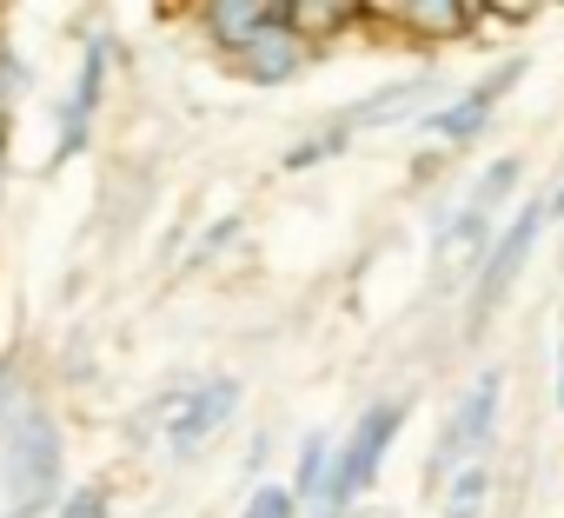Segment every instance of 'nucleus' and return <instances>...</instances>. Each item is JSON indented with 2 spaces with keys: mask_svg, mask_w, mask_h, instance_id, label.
<instances>
[{
  "mask_svg": "<svg viewBox=\"0 0 564 518\" xmlns=\"http://www.w3.org/2000/svg\"><path fill=\"white\" fill-rule=\"evenodd\" d=\"M405 419H412V392H386V399H372V406L339 432L333 472H326L319 498L306 505V518H352V511H359V498L379 485V472H386L392 445L405 439Z\"/></svg>",
  "mask_w": 564,
  "mask_h": 518,
  "instance_id": "2",
  "label": "nucleus"
},
{
  "mask_svg": "<svg viewBox=\"0 0 564 518\" xmlns=\"http://www.w3.org/2000/svg\"><path fill=\"white\" fill-rule=\"evenodd\" d=\"M531 74V61L524 54H498L471 87H458V94H445V107H432L425 120H419V133H425V147H438V153H458V147H471V140H485V127L498 120V107L518 94V80Z\"/></svg>",
  "mask_w": 564,
  "mask_h": 518,
  "instance_id": "5",
  "label": "nucleus"
},
{
  "mask_svg": "<svg viewBox=\"0 0 564 518\" xmlns=\"http://www.w3.org/2000/svg\"><path fill=\"white\" fill-rule=\"evenodd\" d=\"M61 492H67V425L41 392H28L0 432V518H47Z\"/></svg>",
  "mask_w": 564,
  "mask_h": 518,
  "instance_id": "1",
  "label": "nucleus"
},
{
  "mask_svg": "<svg viewBox=\"0 0 564 518\" xmlns=\"http://www.w3.org/2000/svg\"><path fill=\"white\" fill-rule=\"evenodd\" d=\"M239 233H246V219H239V213H226V219H213V226H206V233L193 239V252H186V273H199V267H206V259H213V252H226V246H232Z\"/></svg>",
  "mask_w": 564,
  "mask_h": 518,
  "instance_id": "21",
  "label": "nucleus"
},
{
  "mask_svg": "<svg viewBox=\"0 0 564 518\" xmlns=\"http://www.w3.org/2000/svg\"><path fill=\"white\" fill-rule=\"evenodd\" d=\"M551 399H557V412H564V339H557V379H551Z\"/></svg>",
  "mask_w": 564,
  "mask_h": 518,
  "instance_id": "27",
  "label": "nucleus"
},
{
  "mask_svg": "<svg viewBox=\"0 0 564 518\" xmlns=\"http://www.w3.org/2000/svg\"><path fill=\"white\" fill-rule=\"evenodd\" d=\"M113 34H94L74 61V87L61 94L54 107V147H47V166L61 173L67 160H80L94 147V127H100V107H107V74H113Z\"/></svg>",
  "mask_w": 564,
  "mask_h": 518,
  "instance_id": "6",
  "label": "nucleus"
},
{
  "mask_svg": "<svg viewBox=\"0 0 564 518\" xmlns=\"http://www.w3.org/2000/svg\"><path fill=\"white\" fill-rule=\"evenodd\" d=\"M313 47L300 41V34H286V0H279V21L259 34V41H246L226 67H232V80H246V87H259V94H286L293 80H306L313 74Z\"/></svg>",
  "mask_w": 564,
  "mask_h": 518,
  "instance_id": "9",
  "label": "nucleus"
},
{
  "mask_svg": "<svg viewBox=\"0 0 564 518\" xmlns=\"http://www.w3.org/2000/svg\"><path fill=\"white\" fill-rule=\"evenodd\" d=\"M491 233H498V226H491V219H478V213H465L458 199L432 213V267H438V287L471 280V267L485 259Z\"/></svg>",
  "mask_w": 564,
  "mask_h": 518,
  "instance_id": "11",
  "label": "nucleus"
},
{
  "mask_svg": "<svg viewBox=\"0 0 564 518\" xmlns=\"http://www.w3.org/2000/svg\"><path fill=\"white\" fill-rule=\"evenodd\" d=\"M432 107H445V74H438V67H419V74H399V80H386V87L359 94V100H352V107H339L333 120H339L352 140H366V133L419 127Z\"/></svg>",
  "mask_w": 564,
  "mask_h": 518,
  "instance_id": "8",
  "label": "nucleus"
},
{
  "mask_svg": "<svg viewBox=\"0 0 564 518\" xmlns=\"http://www.w3.org/2000/svg\"><path fill=\"white\" fill-rule=\"evenodd\" d=\"M551 233V219H544V193H531V199H518L511 206V219L491 233V246H485V259L471 267V280H465V339H478L485 326H491V313L505 306V293L518 287V273L531 267V252H538V239Z\"/></svg>",
  "mask_w": 564,
  "mask_h": 518,
  "instance_id": "4",
  "label": "nucleus"
},
{
  "mask_svg": "<svg viewBox=\"0 0 564 518\" xmlns=\"http://www.w3.org/2000/svg\"><path fill=\"white\" fill-rule=\"evenodd\" d=\"M239 518H306V505L286 492V478H259V485H246Z\"/></svg>",
  "mask_w": 564,
  "mask_h": 518,
  "instance_id": "19",
  "label": "nucleus"
},
{
  "mask_svg": "<svg viewBox=\"0 0 564 518\" xmlns=\"http://www.w3.org/2000/svg\"><path fill=\"white\" fill-rule=\"evenodd\" d=\"M286 34H300L319 61L346 34H366V0H286Z\"/></svg>",
  "mask_w": 564,
  "mask_h": 518,
  "instance_id": "13",
  "label": "nucleus"
},
{
  "mask_svg": "<svg viewBox=\"0 0 564 518\" xmlns=\"http://www.w3.org/2000/svg\"><path fill=\"white\" fill-rule=\"evenodd\" d=\"M386 21H392V41L412 47V54H445V47L478 41V8L471 0H392Z\"/></svg>",
  "mask_w": 564,
  "mask_h": 518,
  "instance_id": "10",
  "label": "nucleus"
},
{
  "mask_svg": "<svg viewBox=\"0 0 564 518\" xmlns=\"http://www.w3.org/2000/svg\"><path fill=\"white\" fill-rule=\"evenodd\" d=\"M333 452H339V432H326V425H313V432L300 439L293 472H286V492H293L300 505H313V498H319V485H326V472H333Z\"/></svg>",
  "mask_w": 564,
  "mask_h": 518,
  "instance_id": "16",
  "label": "nucleus"
},
{
  "mask_svg": "<svg viewBox=\"0 0 564 518\" xmlns=\"http://www.w3.org/2000/svg\"><path fill=\"white\" fill-rule=\"evenodd\" d=\"M445 166H452V153L419 147V153H412V166H405V186H412V193H425V186H438V180H445Z\"/></svg>",
  "mask_w": 564,
  "mask_h": 518,
  "instance_id": "22",
  "label": "nucleus"
},
{
  "mask_svg": "<svg viewBox=\"0 0 564 518\" xmlns=\"http://www.w3.org/2000/svg\"><path fill=\"white\" fill-rule=\"evenodd\" d=\"M498 419H505V366H485V373L465 379V392L452 399L445 425L432 432V452H425V465H419L425 498H432L458 465L491 458V445H498Z\"/></svg>",
  "mask_w": 564,
  "mask_h": 518,
  "instance_id": "3",
  "label": "nucleus"
},
{
  "mask_svg": "<svg viewBox=\"0 0 564 518\" xmlns=\"http://www.w3.org/2000/svg\"><path fill=\"white\" fill-rule=\"evenodd\" d=\"M21 399H28V353L8 346L0 353V432H8V419L21 412Z\"/></svg>",
  "mask_w": 564,
  "mask_h": 518,
  "instance_id": "20",
  "label": "nucleus"
},
{
  "mask_svg": "<svg viewBox=\"0 0 564 518\" xmlns=\"http://www.w3.org/2000/svg\"><path fill=\"white\" fill-rule=\"evenodd\" d=\"M265 452H272V425H259L252 432V445H246V478L259 485V465H265Z\"/></svg>",
  "mask_w": 564,
  "mask_h": 518,
  "instance_id": "25",
  "label": "nucleus"
},
{
  "mask_svg": "<svg viewBox=\"0 0 564 518\" xmlns=\"http://www.w3.org/2000/svg\"><path fill=\"white\" fill-rule=\"evenodd\" d=\"M491 498H498V465H491V458L458 465V472L432 492L438 518H485V511H491Z\"/></svg>",
  "mask_w": 564,
  "mask_h": 518,
  "instance_id": "15",
  "label": "nucleus"
},
{
  "mask_svg": "<svg viewBox=\"0 0 564 518\" xmlns=\"http://www.w3.org/2000/svg\"><path fill=\"white\" fill-rule=\"evenodd\" d=\"M21 87H28V61H21V54H14V41H8V47H0V114H14Z\"/></svg>",
  "mask_w": 564,
  "mask_h": 518,
  "instance_id": "23",
  "label": "nucleus"
},
{
  "mask_svg": "<svg viewBox=\"0 0 564 518\" xmlns=\"http://www.w3.org/2000/svg\"><path fill=\"white\" fill-rule=\"evenodd\" d=\"M47 518H113V478H74Z\"/></svg>",
  "mask_w": 564,
  "mask_h": 518,
  "instance_id": "18",
  "label": "nucleus"
},
{
  "mask_svg": "<svg viewBox=\"0 0 564 518\" xmlns=\"http://www.w3.org/2000/svg\"><path fill=\"white\" fill-rule=\"evenodd\" d=\"M518 186H524V153H498V160H485V166L471 173V186H465V199H458V206L498 226V213L518 199Z\"/></svg>",
  "mask_w": 564,
  "mask_h": 518,
  "instance_id": "14",
  "label": "nucleus"
},
{
  "mask_svg": "<svg viewBox=\"0 0 564 518\" xmlns=\"http://www.w3.org/2000/svg\"><path fill=\"white\" fill-rule=\"evenodd\" d=\"M272 21H279V0H199L193 8V28H199L206 54H219V61H232L246 41H259Z\"/></svg>",
  "mask_w": 564,
  "mask_h": 518,
  "instance_id": "12",
  "label": "nucleus"
},
{
  "mask_svg": "<svg viewBox=\"0 0 564 518\" xmlns=\"http://www.w3.org/2000/svg\"><path fill=\"white\" fill-rule=\"evenodd\" d=\"M352 153V133L339 127V120H319L313 133H300L286 153H279V173H313V166H333V160H346Z\"/></svg>",
  "mask_w": 564,
  "mask_h": 518,
  "instance_id": "17",
  "label": "nucleus"
},
{
  "mask_svg": "<svg viewBox=\"0 0 564 518\" xmlns=\"http://www.w3.org/2000/svg\"><path fill=\"white\" fill-rule=\"evenodd\" d=\"M544 219H551V226H564V173H557V180H551V193H544Z\"/></svg>",
  "mask_w": 564,
  "mask_h": 518,
  "instance_id": "26",
  "label": "nucleus"
},
{
  "mask_svg": "<svg viewBox=\"0 0 564 518\" xmlns=\"http://www.w3.org/2000/svg\"><path fill=\"white\" fill-rule=\"evenodd\" d=\"M239 406H246V379H239V373H206V379H193L186 399H180V412H173V425L160 432V439H166V458H173V465H193L206 445L226 439V425L239 419Z\"/></svg>",
  "mask_w": 564,
  "mask_h": 518,
  "instance_id": "7",
  "label": "nucleus"
},
{
  "mask_svg": "<svg viewBox=\"0 0 564 518\" xmlns=\"http://www.w3.org/2000/svg\"><path fill=\"white\" fill-rule=\"evenodd\" d=\"M8 180H14V114H0V206H8Z\"/></svg>",
  "mask_w": 564,
  "mask_h": 518,
  "instance_id": "24",
  "label": "nucleus"
}]
</instances>
